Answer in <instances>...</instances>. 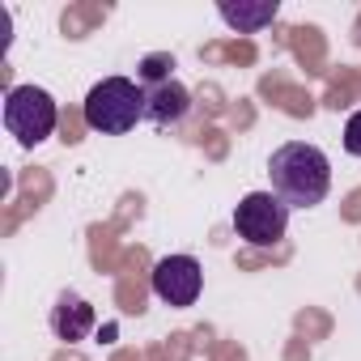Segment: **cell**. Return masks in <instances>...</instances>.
<instances>
[{"instance_id": "1", "label": "cell", "mask_w": 361, "mask_h": 361, "mask_svg": "<svg viewBox=\"0 0 361 361\" xmlns=\"http://www.w3.org/2000/svg\"><path fill=\"white\" fill-rule=\"evenodd\" d=\"M272 196H281L289 209H314L331 192V161L319 145L289 140L268 157Z\"/></svg>"}, {"instance_id": "2", "label": "cell", "mask_w": 361, "mask_h": 361, "mask_svg": "<svg viewBox=\"0 0 361 361\" xmlns=\"http://www.w3.org/2000/svg\"><path fill=\"white\" fill-rule=\"evenodd\" d=\"M85 123L102 136H123L145 119V85L128 77H102L85 94Z\"/></svg>"}, {"instance_id": "3", "label": "cell", "mask_w": 361, "mask_h": 361, "mask_svg": "<svg viewBox=\"0 0 361 361\" xmlns=\"http://www.w3.org/2000/svg\"><path fill=\"white\" fill-rule=\"evenodd\" d=\"M56 123H60V111L43 85H13L5 94V128L9 136H18V145L26 149L43 145L56 132Z\"/></svg>"}, {"instance_id": "4", "label": "cell", "mask_w": 361, "mask_h": 361, "mask_svg": "<svg viewBox=\"0 0 361 361\" xmlns=\"http://www.w3.org/2000/svg\"><path fill=\"white\" fill-rule=\"evenodd\" d=\"M289 230V204L272 192H251L234 209V234L251 247H276Z\"/></svg>"}, {"instance_id": "5", "label": "cell", "mask_w": 361, "mask_h": 361, "mask_svg": "<svg viewBox=\"0 0 361 361\" xmlns=\"http://www.w3.org/2000/svg\"><path fill=\"white\" fill-rule=\"evenodd\" d=\"M204 289V272H200V259L192 255H166L153 264V293L166 302V306H192Z\"/></svg>"}, {"instance_id": "6", "label": "cell", "mask_w": 361, "mask_h": 361, "mask_svg": "<svg viewBox=\"0 0 361 361\" xmlns=\"http://www.w3.org/2000/svg\"><path fill=\"white\" fill-rule=\"evenodd\" d=\"M188 111H192V94L174 77L157 81V85H145V119L153 128H178L188 119Z\"/></svg>"}, {"instance_id": "7", "label": "cell", "mask_w": 361, "mask_h": 361, "mask_svg": "<svg viewBox=\"0 0 361 361\" xmlns=\"http://www.w3.org/2000/svg\"><path fill=\"white\" fill-rule=\"evenodd\" d=\"M94 323H98V314H94V306H90L81 293L64 289V293L56 298V306H51V331H56L60 340L77 344V340H85V336L94 331Z\"/></svg>"}, {"instance_id": "8", "label": "cell", "mask_w": 361, "mask_h": 361, "mask_svg": "<svg viewBox=\"0 0 361 361\" xmlns=\"http://www.w3.org/2000/svg\"><path fill=\"white\" fill-rule=\"evenodd\" d=\"M217 13H221V22L226 26H234L238 35H259L264 26H272L276 22V13H281V5L276 0H238V5H217Z\"/></svg>"}, {"instance_id": "9", "label": "cell", "mask_w": 361, "mask_h": 361, "mask_svg": "<svg viewBox=\"0 0 361 361\" xmlns=\"http://www.w3.org/2000/svg\"><path fill=\"white\" fill-rule=\"evenodd\" d=\"M174 60L170 56H145V64H140V77H145V85H157V81H170L174 73Z\"/></svg>"}, {"instance_id": "10", "label": "cell", "mask_w": 361, "mask_h": 361, "mask_svg": "<svg viewBox=\"0 0 361 361\" xmlns=\"http://www.w3.org/2000/svg\"><path fill=\"white\" fill-rule=\"evenodd\" d=\"M344 149H348L353 157H361V111H353L348 123H344Z\"/></svg>"}]
</instances>
